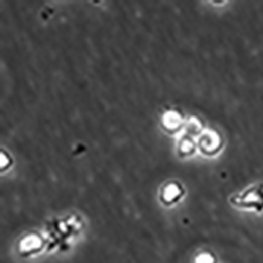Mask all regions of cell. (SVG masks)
Masks as SVG:
<instances>
[{
    "instance_id": "6da1fadb",
    "label": "cell",
    "mask_w": 263,
    "mask_h": 263,
    "mask_svg": "<svg viewBox=\"0 0 263 263\" xmlns=\"http://www.w3.org/2000/svg\"><path fill=\"white\" fill-rule=\"evenodd\" d=\"M233 203L243 208H255L257 210L263 209V184L254 185L247 189L242 194L233 198Z\"/></svg>"
},
{
    "instance_id": "7a4b0ae2",
    "label": "cell",
    "mask_w": 263,
    "mask_h": 263,
    "mask_svg": "<svg viewBox=\"0 0 263 263\" xmlns=\"http://www.w3.org/2000/svg\"><path fill=\"white\" fill-rule=\"evenodd\" d=\"M39 246H40V239L35 235H30V236L25 237L22 240V242L20 243L21 251H24V252L33 251Z\"/></svg>"
},
{
    "instance_id": "3957f363",
    "label": "cell",
    "mask_w": 263,
    "mask_h": 263,
    "mask_svg": "<svg viewBox=\"0 0 263 263\" xmlns=\"http://www.w3.org/2000/svg\"><path fill=\"white\" fill-rule=\"evenodd\" d=\"M195 263H214V259L209 254H201L196 258Z\"/></svg>"
},
{
    "instance_id": "277c9868",
    "label": "cell",
    "mask_w": 263,
    "mask_h": 263,
    "mask_svg": "<svg viewBox=\"0 0 263 263\" xmlns=\"http://www.w3.org/2000/svg\"><path fill=\"white\" fill-rule=\"evenodd\" d=\"M172 189H169V190H166L165 191V200H172V199H175L176 197H178L179 196V194H180V192H179V190H173V191H171Z\"/></svg>"
}]
</instances>
